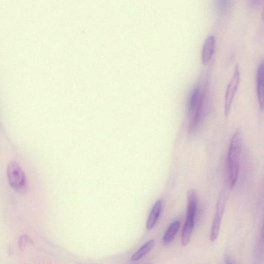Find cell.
I'll list each match as a JSON object with an SVG mask.
<instances>
[{"label":"cell","instance_id":"ba28073f","mask_svg":"<svg viewBox=\"0 0 264 264\" xmlns=\"http://www.w3.org/2000/svg\"><path fill=\"white\" fill-rule=\"evenodd\" d=\"M187 220H194L197 207V196L196 191L191 190L187 192Z\"/></svg>","mask_w":264,"mask_h":264},{"label":"cell","instance_id":"4fadbf2b","mask_svg":"<svg viewBox=\"0 0 264 264\" xmlns=\"http://www.w3.org/2000/svg\"><path fill=\"white\" fill-rule=\"evenodd\" d=\"M230 0H215V10L218 13L221 14L225 12L228 7Z\"/></svg>","mask_w":264,"mask_h":264},{"label":"cell","instance_id":"5b68a950","mask_svg":"<svg viewBox=\"0 0 264 264\" xmlns=\"http://www.w3.org/2000/svg\"><path fill=\"white\" fill-rule=\"evenodd\" d=\"M206 88H204L201 89L200 85H198L191 93L189 99H188L187 104V110L188 114L192 115L196 109L197 107L203 96L206 93Z\"/></svg>","mask_w":264,"mask_h":264},{"label":"cell","instance_id":"8992f818","mask_svg":"<svg viewBox=\"0 0 264 264\" xmlns=\"http://www.w3.org/2000/svg\"><path fill=\"white\" fill-rule=\"evenodd\" d=\"M257 96L259 106L264 110V59L259 64L257 73Z\"/></svg>","mask_w":264,"mask_h":264},{"label":"cell","instance_id":"2e32d148","mask_svg":"<svg viewBox=\"0 0 264 264\" xmlns=\"http://www.w3.org/2000/svg\"><path fill=\"white\" fill-rule=\"evenodd\" d=\"M262 18V20L264 22V6L263 9Z\"/></svg>","mask_w":264,"mask_h":264},{"label":"cell","instance_id":"277c9868","mask_svg":"<svg viewBox=\"0 0 264 264\" xmlns=\"http://www.w3.org/2000/svg\"><path fill=\"white\" fill-rule=\"evenodd\" d=\"M241 80V71L239 65L236 66L233 77L226 90L224 99V115L228 116L236 93L238 89Z\"/></svg>","mask_w":264,"mask_h":264},{"label":"cell","instance_id":"9a60e30c","mask_svg":"<svg viewBox=\"0 0 264 264\" xmlns=\"http://www.w3.org/2000/svg\"><path fill=\"white\" fill-rule=\"evenodd\" d=\"M262 0H249L250 4L252 7H257L261 4Z\"/></svg>","mask_w":264,"mask_h":264},{"label":"cell","instance_id":"52a82bcc","mask_svg":"<svg viewBox=\"0 0 264 264\" xmlns=\"http://www.w3.org/2000/svg\"><path fill=\"white\" fill-rule=\"evenodd\" d=\"M215 37L212 35L207 37L202 51V62L204 65H207L211 60L215 52Z\"/></svg>","mask_w":264,"mask_h":264},{"label":"cell","instance_id":"6da1fadb","mask_svg":"<svg viewBox=\"0 0 264 264\" xmlns=\"http://www.w3.org/2000/svg\"><path fill=\"white\" fill-rule=\"evenodd\" d=\"M242 154V139L240 132L237 131L233 135L229 146L227 163L228 185L232 189L239 176Z\"/></svg>","mask_w":264,"mask_h":264},{"label":"cell","instance_id":"9c48e42d","mask_svg":"<svg viewBox=\"0 0 264 264\" xmlns=\"http://www.w3.org/2000/svg\"><path fill=\"white\" fill-rule=\"evenodd\" d=\"M162 207V201L158 200L156 201L154 205L148 219L146 225L148 230H152L154 227V226L158 220L160 214H161Z\"/></svg>","mask_w":264,"mask_h":264},{"label":"cell","instance_id":"7a4b0ae2","mask_svg":"<svg viewBox=\"0 0 264 264\" xmlns=\"http://www.w3.org/2000/svg\"><path fill=\"white\" fill-rule=\"evenodd\" d=\"M7 174L9 184L13 189L21 194L27 191L26 178L22 168L17 163L12 162L8 165Z\"/></svg>","mask_w":264,"mask_h":264},{"label":"cell","instance_id":"7c38bea8","mask_svg":"<svg viewBox=\"0 0 264 264\" xmlns=\"http://www.w3.org/2000/svg\"><path fill=\"white\" fill-rule=\"evenodd\" d=\"M180 221H176L169 226L163 238L164 244H168L174 240L179 228H180Z\"/></svg>","mask_w":264,"mask_h":264},{"label":"cell","instance_id":"5bb4252c","mask_svg":"<svg viewBox=\"0 0 264 264\" xmlns=\"http://www.w3.org/2000/svg\"><path fill=\"white\" fill-rule=\"evenodd\" d=\"M257 254L260 259L264 257V219L263 222L260 238L257 247Z\"/></svg>","mask_w":264,"mask_h":264},{"label":"cell","instance_id":"8fae6325","mask_svg":"<svg viewBox=\"0 0 264 264\" xmlns=\"http://www.w3.org/2000/svg\"><path fill=\"white\" fill-rule=\"evenodd\" d=\"M154 244L155 242L154 240L148 241L132 256L131 258V261H137L144 257L153 249Z\"/></svg>","mask_w":264,"mask_h":264},{"label":"cell","instance_id":"30bf717a","mask_svg":"<svg viewBox=\"0 0 264 264\" xmlns=\"http://www.w3.org/2000/svg\"><path fill=\"white\" fill-rule=\"evenodd\" d=\"M194 227V220H186L182 233V243L183 246H187L189 243Z\"/></svg>","mask_w":264,"mask_h":264},{"label":"cell","instance_id":"3957f363","mask_svg":"<svg viewBox=\"0 0 264 264\" xmlns=\"http://www.w3.org/2000/svg\"><path fill=\"white\" fill-rule=\"evenodd\" d=\"M227 200V194L225 191H222L217 203L216 212L212 225L210 234V240L212 242H215L218 238Z\"/></svg>","mask_w":264,"mask_h":264}]
</instances>
